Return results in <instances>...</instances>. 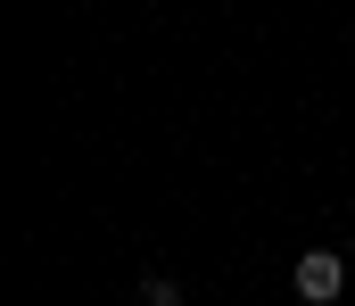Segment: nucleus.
Instances as JSON below:
<instances>
[{"label": "nucleus", "instance_id": "1", "mask_svg": "<svg viewBox=\"0 0 355 306\" xmlns=\"http://www.w3.org/2000/svg\"><path fill=\"white\" fill-rule=\"evenodd\" d=\"M289 282H297V298H306V306H331V298H339V282H347V257L306 248V257L289 265Z\"/></svg>", "mask_w": 355, "mask_h": 306}, {"label": "nucleus", "instance_id": "2", "mask_svg": "<svg viewBox=\"0 0 355 306\" xmlns=\"http://www.w3.org/2000/svg\"><path fill=\"white\" fill-rule=\"evenodd\" d=\"M149 306H182V282H166V273H149V290H141Z\"/></svg>", "mask_w": 355, "mask_h": 306}]
</instances>
